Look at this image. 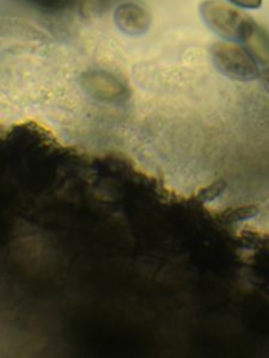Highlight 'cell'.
<instances>
[{
	"instance_id": "52a82bcc",
	"label": "cell",
	"mask_w": 269,
	"mask_h": 358,
	"mask_svg": "<svg viewBox=\"0 0 269 358\" xmlns=\"http://www.w3.org/2000/svg\"><path fill=\"white\" fill-rule=\"evenodd\" d=\"M226 187H227V183L223 179H217L213 183L202 187L198 192L196 197L199 201H212V200L217 199L226 190Z\"/></svg>"
},
{
	"instance_id": "7a4b0ae2",
	"label": "cell",
	"mask_w": 269,
	"mask_h": 358,
	"mask_svg": "<svg viewBox=\"0 0 269 358\" xmlns=\"http://www.w3.org/2000/svg\"><path fill=\"white\" fill-rule=\"evenodd\" d=\"M210 52L217 70L233 80L252 81L261 76L258 62L244 46L231 42H217L212 46Z\"/></svg>"
},
{
	"instance_id": "ba28073f",
	"label": "cell",
	"mask_w": 269,
	"mask_h": 358,
	"mask_svg": "<svg viewBox=\"0 0 269 358\" xmlns=\"http://www.w3.org/2000/svg\"><path fill=\"white\" fill-rule=\"evenodd\" d=\"M31 1L35 7L45 10V11H56L67 6L69 0H28Z\"/></svg>"
},
{
	"instance_id": "3957f363",
	"label": "cell",
	"mask_w": 269,
	"mask_h": 358,
	"mask_svg": "<svg viewBox=\"0 0 269 358\" xmlns=\"http://www.w3.org/2000/svg\"><path fill=\"white\" fill-rule=\"evenodd\" d=\"M80 84L87 95L99 102L120 103L129 98L127 87L119 78L106 71H85L80 78Z\"/></svg>"
},
{
	"instance_id": "8992f818",
	"label": "cell",
	"mask_w": 269,
	"mask_h": 358,
	"mask_svg": "<svg viewBox=\"0 0 269 358\" xmlns=\"http://www.w3.org/2000/svg\"><path fill=\"white\" fill-rule=\"evenodd\" d=\"M259 213V207L254 206V204H248V206H238V207H233V208H227L224 210L220 217L224 222L227 224H234L238 221H244V220H249L252 217H255Z\"/></svg>"
},
{
	"instance_id": "30bf717a",
	"label": "cell",
	"mask_w": 269,
	"mask_h": 358,
	"mask_svg": "<svg viewBox=\"0 0 269 358\" xmlns=\"http://www.w3.org/2000/svg\"><path fill=\"white\" fill-rule=\"evenodd\" d=\"M265 84H266V88L269 91V69L265 71Z\"/></svg>"
},
{
	"instance_id": "9c48e42d",
	"label": "cell",
	"mask_w": 269,
	"mask_h": 358,
	"mask_svg": "<svg viewBox=\"0 0 269 358\" xmlns=\"http://www.w3.org/2000/svg\"><path fill=\"white\" fill-rule=\"evenodd\" d=\"M230 3H233L234 6L237 7H241V8H259L261 4H262V0H228Z\"/></svg>"
},
{
	"instance_id": "6da1fadb",
	"label": "cell",
	"mask_w": 269,
	"mask_h": 358,
	"mask_svg": "<svg viewBox=\"0 0 269 358\" xmlns=\"http://www.w3.org/2000/svg\"><path fill=\"white\" fill-rule=\"evenodd\" d=\"M200 14L213 32L231 41H241L254 21L240 8L221 0H205L200 4Z\"/></svg>"
},
{
	"instance_id": "277c9868",
	"label": "cell",
	"mask_w": 269,
	"mask_h": 358,
	"mask_svg": "<svg viewBox=\"0 0 269 358\" xmlns=\"http://www.w3.org/2000/svg\"><path fill=\"white\" fill-rule=\"evenodd\" d=\"M113 21L116 27L132 36L144 34L150 27V14L139 4L122 3L115 8Z\"/></svg>"
},
{
	"instance_id": "5b68a950",
	"label": "cell",
	"mask_w": 269,
	"mask_h": 358,
	"mask_svg": "<svg viewBox=\"0 0 269 358\" xmlns=\"http://www.w3.org/2000/svg\"><path fill=\"white\" fill-rule=\"evenodd\" d=\"M241 42L259 64H269V32L265 28L252 21Z\"/></svg>"
}]
</instances>
